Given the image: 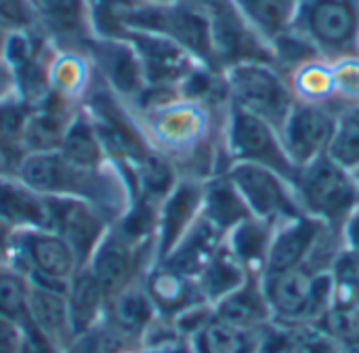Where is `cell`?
Wrapping results in <instances>:
<instances>
[{
    "instance_id": "d590c367",
    "label": "cell",
    "mask_w": 359,
    "mask_h": 353,
    "mask_svg": "<svg viewBox=\"0 0 359 353\" xmlns=\"http://www.w3.org/2000/svg\"><path fill=\"white\" fill-rule=\"evenodd\" d=\"M135 347H139L135 341L114 328L107 320H101L93 328L80 333L63 353H122Z\"/></svg>"
},
{
    "instance_id": "d4e9b609",
    "label": "cell",
    "mask_w": 359,
    "mask_h": 353,
    "mask_svg": "<svg viewBox=\"0 0 359 353\" xmlns=\"http://www.w3.org/2000/svg\"><path fill=\"white\" fill-rule=\"evenodd\" d=\"M223 242H225V234L219 232L208 219L200 217L196 225L185 234V238L172 248V253L160 263L168 265L170 269L183 276L198 278L206 267V263L223 246Z\"/></svg>"
},
{
    "instance_id": "9a60e30c",
    "label": "cell",
    "mask_w": 359,
    "mask_h": 353,
    "mask_svg": "<svg viewBox=\"0 0 359 353\" xmlns=\"http://www.w3.org/2000/svg\"><path fill=\"white\" fill-rule=\"evenodd\" d=\"M137 51L145 82L147 86H175L179 84L198 67L202 65L194 55H189L183 46L177 42L151 34V32H139V29H126L122 34Z\"/></svg>"
},
{
    "instance_id": "ba28073f",
    "label": "cell",
    "mask_w": 359,
    "mask_h": 353,
    "mask_svg": "<svg viewBox=\"0 0 359 353\" xmlns=\"http://www.w3.org/2000/svg\"><path fill=\"white\" fill-rule=\"evenodd\" d=\"M225 149L229 156V164L233 162L259 164L280 173L292 183L297 181L301 171L288 156L278 128H273L263 118L231 103L227 105Z\"/></svg>"
},
{
    "instance_id": "4fadbf2b",
    "label": "cell",
    "mask_w": 359,
    "mask_h": 353,
    "mask_svg": "<svg viewBox=\"0 0 359 353\" xmlns=\"http://www.w3.org/2000/svg\"><path fill=\"white\" fill-rule=\"evenodd\" d=\"M46 229L61 236L76 253L80 265H86L111 221L95 204L67 196H46Z\"/></svg>"
},
{
    "instance_id": "f35d334b",
    "label": "cell",
    "mask_w": 359,
    "mask_h": 353,
    "mask_svg": "<svg viewBox=\"0 0 359 353\" xmlns=\"http://www.w3.org/2000/svg\"><path fill=\"white\" fill-rule=\"evenodd\" d=\"M38 13L34 0H0V32L29 29L36 27Z\"/></svg>"
},
{
    "instance_id": "4dcf8cb0",
    "label": "cell",
    "mask_w": 359,
    "mask_h": 353,
    "mask_svg": "<svg viewBox=\"0 0 359 353\" xmlns=\"http://www.w3.org/2000/svg\"><path fill=\"white\" fill-rule=\"evenodd\" d=\"M263 331L240 328L215 314V318L189 339V345L191 353H259Z\"/></svg>"
},
{
    "instance_id": "4316f807",
    "label": "cell",
    "mask_w": 359,
    "mask_h": 353,
    "mask_svg": "<svg viewBox=\"0 0 359 353\" xmlns=\"http://www.w3.org/2000/svg\"><path fill=\"white\" fill-rule=\"evenodd\" d=\"M202 217L208 219L219 232L225 236L240 225L242 221L250 219L252 213L244 202L240 189L225 173L212 175L204 181V202H202Z\"/></svg>"
},
{
    "instance_id": "e575fe53",
    "label": "cell",
    "mask_w": 359,
    "mask_h": 353,
    "mask_svg": "<svg viewBox=\"0 0 359 353\" xmlns=\"http://www.w3.org/2000/svg\"><path fill=\"white\" fill-rule=\"evenodd\" d=\"M34 284L25 274L8 263L0 265V320L15 326L29 322V299Z\"/></svg>"
},
{
    "instance_id": "7bdbcfd3",
    "label": "cell",
    "mask_w": 359,
    "mask_h": 353,
    "mask_svg": "<svg viewBox=\"0 0 359 353\" xmlns=\"http://www.w3.org/2000/svg\"><path fill=\"white\" fill-rule=\"evenodd\" d=\"M21 347V328L0 320V353H19Z\"/></svg>"
},
{
    "instance_id": "44dd1931",
    "label": "cell",
    "mask_w": 359,
    "mask_h": 353,
    "mask_svg": "<svg viewBox=\"0 0 359 353\" xmlns=\"http://www.w3.org/2000/svg\"><path fill=\"white\" fill-rule=\"evenodd\" d=\"M143 286L158 312V316L172 320L181 312L198 305L208 303L198 286L196 278L183 276L170 269L164 263H154L143 278Z\"/></svg>"
},
{
    "instance_id": "83f0119b",
    "label": "cell",
    "mask_w": 359,
    "mask_h": 353,
    "mask_svg": "<svg viewBox=\"0 0 359 353\" xmlns=\"http://www.w3.org/2000/svg\"><path fill=\"white\" fill-rule=\"evenodd\" d=\"M95 80V69L86 53L74 48H57L48 67V91L72 101H84L90 84Z\"/></svg>"
},
{
    "instance_id": "5b68a950",
    "label": "cell",
    "mask_w": 359,
    "mask_h": 353,
    "mask_svg": "<svg viewBox=\"0 0 359 353\" xmlns=\"http://www.w3.org/2000/svg\"><path fill=\"white\" fill-rule=\"evenodd\" d=\"M223 76L231 105H238L282 131L297 103V95L290 80L276 63L242 61L223 69Z\"/></svg>"
},
{
    "instance_id": "c3c4849f",
    "label": "cell",
    "mask_w": 359,
    "mask_h": 353,
    "mask_svg": "<svg viewBox=\"0 0 359 353\" xmlns=\"http://www.w3.org/2000/svg\"><path fill=\"white\" fill-rule=\"evenodd\" d=\"M122 353H143L139 347H135V349H126V352H122Z\"/></svg>"
},
{
    "instance_id": "ee69618b",
    "label": "cell",
    "mask_w": 359,
    "mask_h": 353,
    "mask_svg": "<svg viewBox=\"0 0 359 353\" xmlns=\"http://www.w3.org/2000/svg\"><path fill=\"white\" fill-rule=\"evenodd\" d=\"M15 93V74L13 69L0 59V101Z\"/></svg>"
},
{
    "instance_id": "484cf974",
    "label": "cell",
    "mask_w": 359,
    "mask_h": 353,
    "mask_svg": "<svg viewBox=\"0 0 359 353\" xmlns=\"http://www.w3.org/2000/svg\"><path fill=\"white\" fill-rule=\"evenodd\" d=\"M156 318L158 312L143 286V280L111 297L107 301L105 316H103V320H107L114 328H118L137 345L141 343L145 331L151 326Z\"/></svg>"
},
{
    "instance_id": "b9f144b4",
    "label": "cell",
    "mask_w": 359,
    "mask_h": 353,
    "mask_svg": "<svg viewBox=\"0 0 359 353\" xmlns=\"http://www.w3.org/2000/svg\"><path fill=\"white\" fill-rule=\"evenodd\" d=\"M341 240H343L345 251H349L355 257H359V206L345 221V225L341 229Z\"/></svg>"
},
{
    "instance_id": "603a6c76",
    "label": "cell",
    "mask_w": 359,
    "mask_h": 353,
    "mask_svg": "<svg viewBox=\"0 0 359 353\" xmlns=\"http://www.w3.org/2000/svg\"><path fill=\"white\" fill-rule=\"evenodd\" d=\"M29 324L61 352H65L76 339L69 309H67V299L65 293L61 291H50L40 286L32 288Z\"/></svg>"
},
{
    "instance_id": "52a82bcc",
    "label": "cell",
    "mask_w": 359,
    "mask_h": 353,
    "mask_svg": "<svg viewBox=\"0 0 359 353\" xmlns=\"http://www.w3.org/2000/svg\"><path fill=\"white\" fill-rule=\"evenodd\" d=\"M6 263L25 274L34 286L61 293L67 291L69 280L82 267L72 246L46 227L13 232Z\"/></svg>"
},
{
    "instance_id": "ac0fdd59",
    "label": "cell",
    "mask_w": 359,
    "mask_h": 353,
    "mask_svg": "<svg viewBox=\"0 0 359 353\" xmlns=\"http://www.w3.org/2000/svg\"><path fill=\"white\" fill-rule=\"evenodd\" d=\"M328 229L330 227L324 221L311 215H301L297 219L276 225L263 276H273L305 265Z\"/></svg>"
},
{
    "instance_id": "8d00e7d4",
    "label": "cell",
    "mask_w": 359,
    "mask_h": 353,
    "mask_svg": "<svg viewBox=\"0 0 359 353\" xmlns=\"http://www.w3.org/2000/svg\"><path fill=\"white\" fill-rule=\"evenodd\" d=\"M328 156L351 173L359 168V116L355 109L341 116L328 147Z\"/></svg>"
},
{
    "instance_id": "f6af8a7d",
    "label": "cell",
    "mask_w": 359,
    "mask_h": 353,
    "mask_svg": "<svg viewBox=\"0 0 359 353\" xmlns=\"http://www.w3.org/2000/svg\"><path fill=\"white\" fill-rule=\"evenodd\" d=\"M11 236H13V229L0 219V265L6 263V251H8Z\"/></svg>"
},
{
    "instance_id": "3957f363",
    "label": "cell",
    "mask_w": 359,
    "mask_h": 353,
    "mask_svg": "<svg viewBox=\"0 0 359 353\" xmlns=\"http://www.w3.org/2000/svg\"><path fill=\"white\" fill-rule=\"evenodd\" d=\"M107 160L116 166H133L154 152L135 112L97 74L82 101Z\"/></svg>"
},
{
    "instance_id": "ffe728a7",
    "label": "cell",
    "mask_w": 359,
    "mask_h": 353,
    "mask_svg": "<svg viewBox=\"0 0 359 353\" xmlns=\"http://www.w3.org/2000/svg\"><path fill=\"white\" fill-rule=\"evenodd\" d=\"M80 103H72L48 91L38 103L32 105L29 120L23 133V147L27 154L59 152L61 141L78 114Z\"/></svg>"
},
{
    "instance_id": "f546056e",
    "label": "cell",
    "mask_w": 359,
    "mask_h": 353,
    "mask_svg": "<svg viewBox=\"0 0 359 353\" xmlns=\"http://www.w3.org/2000/svg\"><path fill=\"white\" fill-rule=\"evenodd\" d=\"M273 232H276V225L261 221L257 217H250V219L242 221L240 225H236L225 236L229 251L244 265L248 276L263 278L271 240H273Z\"/></svg>"
},
{
    "instance_id": "d6a6232c",
    "label": "cell",
    "mask_w": 359,
    "mask_h": 353,
    "mask_svg": "<svg viewBox=\"0 0 359 353\" xmlns=\"http://www.w3.org/2000/svg\"><path fill=\"white\" fill-rule=\"evenodd\" d=\"M59 154L67 162L82 166V168H101V166L111 164L107 160L103 145L99 141V135L82 105H80L78 114L74 116V120L61 141Z\"/></svg>"
},
{
    "instance_id": "74e56055",
    "label": "cell",
    "mask_w": 359,
    "mask_h": 353,
    "mask_svg": "<svg viewBox=\"0 0 359 353\" xmlns=\"http://www.w3.org/2000/svg\"><path fill=\"white\" fill-rule=\"evenodd\" d=\"M29 112L32 105L17 93L0 101V139L23 145V133L29 120Z\"/></svg>"
},
{
    "instance_id": "836d02e7",
    "label": "cell",
    "mask_w": 359,
    "mask_h": 353,
    "mask_svg": "<svg viewBox=\"0 0 359 353\" xmlns=\"http://www.w3.org/2000/svg\"><path fill=\"white\" fill-rule=\"evenodd\" d=\"M252 27L271 44L292 25L299 0H233Z\"/></svg>"
},
{
    "instance_id": "30bf717a",
    "label": "cell",
    "mask_w": 359,
    "mask_h": 353,
    "mask_svg": "<svg viewBox=\"0 0 359 353\" xmlns=\"http://www.w3.org/2000/svg\"><path fill=\"white\" fill-rule=\"evenodd\" d=\"M210 21L221 69L242 61H271V44L252 27L233 0H198Z\"/></svg>"
},
{
    "instance_id": "7402d4cb",
    "label": "cell",
    "mask_w": 359,
    "mask_h": 353,
    "mask_svg": "<svg viewBox=\"0 0 359 353\" xmlns=\"http://www.w3.org/2000/svg\"><path fill=\"white\" fill-rule=\"evenodd\" d=\"M0 219L13 232L46 227V196L19 177H0Z\"/></svg>"
},
{
    "instance_id": "2e32d148",
    "label": "cell",
    "mask_w": 359,
    "mask_h": 353,
    "mask_svg": "<svg viewBox=\"0 0 359 353\" xmlns=\"http://www.w3.org/2000/svg\"><path fill=\"white\" fill-rule=\"evenodd\" d=\"M204 181L181 177L158 208L156 263L164 261L202 217Z\"/></svg>"
},
{
    "instance_id": "8fae6325",
    "label": "cell",
    "mask_w": 359,
    "mask_h": 353,
    "mask_svg": "<svg viewBox=\"0 0 359 353\" xmlns=\"http://www.w3.org/2000/svg\"><path fill=\"white\" fill-rule=\"evenodd\" d=\"M156 263L154 246H143L122 236L114 225L88 259V269L107 295V301L124 288L141 282Z\"/></svg>"
},
{
    "instance_id": "7a4b0ae2",
    "label": "cell",
    "mask_w": 359,
    "mask_h": 353,
    "mask_svg": "<svg viewBox=\"0 0 359 353\" xmlns=\"http://www.w3.org/2000/svg\"><path fill=\"white\" fill-rule=\"evenodd\" d=\"M206 107L196 101L175 99L156 109L135 112V116L154 152L168 158L175 168L177 164L198 166L202 160L198 154L208 141L206 124L210 114Z\"/></svg>"
},
{
    "instance_id": "1f68e13d",
    "label": "cell",
    "mask_w": 359,
    "mask_h": 353,
    "mask_svg": "<svg viewBox=\"0 0 359 353\" xmlns=\"http://www.w3.org/2000/svg\"><path fill=\"white\" fill-rule=\"evenodd\" d=\"M248 278L250 276L246 274L244 265L229 251L227 242H223V246L215 253V257L206 263V267L196 280L204 299L210 305H217L221 299H225L236 288H240Z\"/></svg>"
},
{
    "instance_id": "e0dca14e",
    "label": "cell",
    "mask_w": 359,
    "mask_h": 353,
    "mask_svg": "<svg viewBox=\"0 0 359 353\" xmlns=\"http://www.w3.org/2000/svg\"><path fill=\"white\" fill-rule=\"evenodd\" d=\"M318 272L324 269H316L313 265L305 263L301 267L261 278L276 324L280 326L311 324V297H313V280Z\"/></svg>"
},
{
    "instance_id": "9c48e42d",
    "label": "cell",
    "mask_w": 359,
    "mask_h": 353,
    "mask_svg": "<svg viewBox=\"0 0 359 353\" xmlns=\"http://www.w3.org/2000/svg\"><path fill=\"white\" fill-rule=\"evenodd\" d=\"M227 175L240 189L252 217L271 225H280L307 215L294 183L280 173L250 162H233L227 166Z\"/></svg>"
},
{
    "instance_id": "d6986e66",
    "label": "cell",
    "mask_w": 359,
    "mask_h": 353,
    "mask_svg": "<svg viewBox=\"0 0 359 353\" xmlns=\"http://www.w3.org/2000/svg\"><path fill=\"white\" fill-rule=\"evenodd\" d=\"M38 23L57 48L82 51L95 38L88 0H34Z\"/></svg>"
},
{
    "instance_id": "cb8c5ba5",
    "label": "cell",
    "mask_w": 359,
    "mask_h": 353,
    "mask_svg": "<svg viewBox=\"0 0 359 353\" xmlns=\"http://www.w3.org/2000/svg\"><path fill=\"white\" fill-rule=\"evenodd\" d=\"M215 314L229 324L250 331H263L273 322V314L263 291V280L255 276H250L231 295L221 299L215 305Z\"/></svg>"
},
{
    "instance_id": "8992f818",
    "label": "cell",
    "mask_w": 359,
    "mask_h": 353,
    "mask_svg": "<svg viewBox=\"0 0 359 353\" xmlns=\"http://www.w3.org/2000/svg\"><path fill=\"white\" fill-rule=\"evenodd\" d=\"M294 187L303 211L324 221L339 234L349 215L359 206L358 183L353 173L337 164L328 154L303 166Z\"/></svg>"
},
{
    "instance_id": "bcb514c9",
    "label": "cell",
    "mask_w": 359,
    "mask_h": 353,
    "mask_svg": "<svg viewBox=\"0 0 359 353\" xmlns=\"http://www.w3.org/2000/svg\"><path fill=\"white\" fill-rule=\"evenodd\" d=\"M343 353H359V343H353V345H345V347H343Z\"/></svg>"
},
{
    "instance_id": "ab89813d",
    "label": "cell",
    "mask_w": 359,
    "mask_h": 353,
    "mask_svg": "<svg viewBox=\"0 0 359 353\" xmlns=\"http://www.w3.org/2000/svg\"><path fill=\"white\" fill-rule=\"evenodd\" d=\"M25 156L27 152L21 143L0 139V177H17Z\"/></svg>"
},
{
    "instance_id": "7c38bea8",
    "label": "cell",
    "mask_w": 359,
    "mask_h": 353,
    "mask_svg": "<svg viewBox=\"0 0 359 353\" xmlns=\"http://www.w3.org/2000/svg\"><path fill=\"white\" fill-rule=\"evenodd\" d=\"M339 120L341 114H337L330 105L297 99L288 120L280 131V137L288 156L299 168L328 154Z\"/></svg>"
},
{
    "instance_id": "6da1fadb",
    "label": "cell",
    "mask_w": 359,
    "mask_h": 353,
    "mask_svg": "<svg viewBox=\"0 0 359 353\" xmlns=\"http://www.w3.org/2000/svg\"><path fill=\"white\" fill-rule=\"evenodd\" d=\"M17 177L42 196H67L86 200L95 204L111 223L133 200L124 173L116 164L82 168L67 162L59 152L27 154Z\"/></svg>"
},
{
    "instance_id": "277c9868",
    "label": "cell",
    "mask_w": 359,
    "mask_h": 353,
    "mask_svg": "<svg viewBox=\"0 0 359 353\" xmlns=\"http://www.w3.org/2000/svg\"><path fill=\"white\" fill-rule=\"evenodd\" d=\"M290 27L328 63L359 59V0H299Z\"/></svg>"
},
{
    "instance_id": "7dc6e473",
    "label": "cell",
    "mask_w": 359,
    "mask_h": 353,
    "mask_svg": "<svg viewBox=\"0 0 359 353\" xmlns=\"http://www.w3.org/2000/svg\"><path fill=\"white\" fill-rule=\"evenodd\" d=\"M353 177H355V183H358V194H359V168L353 171Z\"/></svg>"
},
{
    "instance_id": "60d3db41",
    "label": "cell",
    "mask_w": 359,
    "mask_h": 353,
    "mask_svg": "<svg viewBox=\"0 0 359 353\" xmlns=\"http://www.w3.org/2000/svg\"><path fill=\"white\" fill-rule=\"evenodd\" d=\"M19 353H63L57 349L46 337H42L29 322L21 326V347Z\"/></svg>"
},
{
    "instance_id": "f1b7e54d",
    "label": "cell",
    "mask_w": 359,
    "mask_h": 353,
    "mask_svg": "<svg viewBox=\"0 0 359 353\" xmlns=\"http://www.w3.org/2000/svg\"><path fill=\"white\" fill-rule=\"evenodd\" d=\"M65 299H67V309L76 337L99 324L105 316L107 295L97 282V278L93 276V272L88 269V265L78 267V272L67 284Z\"/></svg>"
},
{
    "instance_id": "5bb4252c",
    "label": "cell",
    "mask_w": 359,
    "mask_h": 353,
    "mask_svg": "<svg viewBox=\"0 0 359 353\" xmlns=\"http://www.w3.org/2000/svg\"><path fill=\"white\" fill-rule=\"evenodd\" d=\"M84 53L88 55L95 74L126 103H133L147 86L139 55L124 36H95L86 44Z\"/></svg>"
}]
</instances>
